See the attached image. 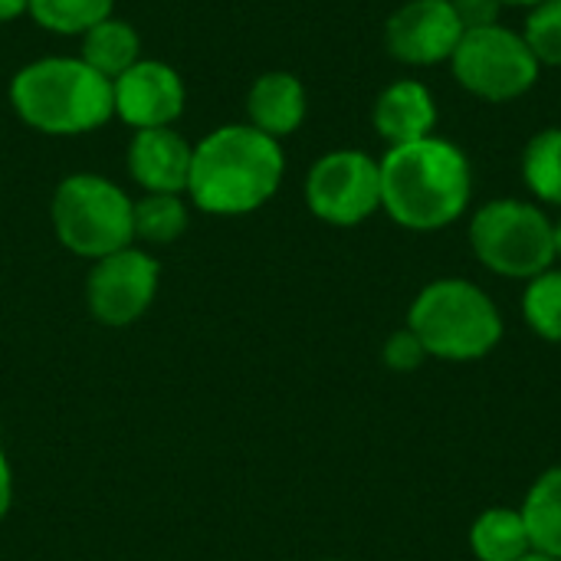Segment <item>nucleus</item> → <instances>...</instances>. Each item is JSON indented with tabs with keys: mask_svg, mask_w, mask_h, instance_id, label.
Masks as SVG:
<instances>
[{
	"mask_svg": "<svg viewBox=\"0 0 561 561\" xmlns=\"http://www.w3.org/2000/svg\"><path fill=\"white\" fill-rule=\"evenodd\" d=\"M473 171L447 138H421L388 148L381 158V207L408 230L450 227L470 204Z\"/></svg>",
	"mask_w": 561,
	"mask_h": 561,
	"instance_id": "f257e3e1",
	"label": "nucleus"
},
{
	"mask_svg": "<svg viewBox=\"0 0 561 561\" xmlns=\"http://www.w3.org/2000/svg\"><path fill=\"white\" fill-rule=\"evenodd\" d=\"M283 168L276 138L253 125H224L194 148L187 194L207 214H250L279 191Z\"/></svg>",
	"mask_w": 561,
	"mask_h": 561,
	"instance_id": "f03ea898",
	"label": "nucleus"
},
{
	"mask_svg": "<svg viewBox=\"0 0 561 561\" xmlns=\"http://www.w3.org/2000/svg\"><path fill=\"white\" fill-rule=\"evenodd\" d=\"M16 115L43 135H82L115 115L112 82L79 56H49L23 66L10 82Z\"/></svg>",
	"mask_w": 561,
	"mask_h": 561,
	"instance_id": "7ed1b4c3",
	"label": "nucleus"
},
{
	"mask_svg": "<svg viewBox=\"0 0 561 561\" xmlns=\"http://www.w3.org/2000/svg\"><path fill=\"white\" fill-rule=\"evenodd\" d=\"M408 329L434 358L477 362L500 345L503 316L480 286L467 279H437L414 299Z\"/></svg>",
	"mask_w": 561,
	"mask_h": 561,
	"instance_id": "20e7f679",
	"label": "nucleus"
},
{
	"mask_svg": "<svg viewBox=\"0 0 561 561\" xmlns=\"http://www.w3.org/2000/svg\"><path fill=\"white\" fill-rule=\"evenodd\" d=\"M131 207L118 184L99 174H72L53 194V227L69 253L102 260L131 247Z\"/></svg>",
	"mask_w": 561,
	"mask_h": 561,
	"instance_id": "39448f33",
	"label": "nucleus"
},
{
	"mask_svg": "<svg viewBox=\"0 0 561 561\" xmlns=\"http://www.w3.org/2000/svg\"><path fill=\"white\" fill-rule=\"evenodd\" d=\"M477 260L510 279H536L556 263L552 220L526 201H490L470 220Z\"/></svg>",
	"mask_w": 561,
	"mask_h": 561,
	"instance_id": "423d86ee",
	"label": "nucleus"
},
{
	"mask_svg": "<svg viewBox=\"0 0 561 561\" xmlns=\"http://www.w3.org/2000/svg\"><path fill=\"white\" fill-rule=\"evenodd\" d=\"M450 62L457 82L486 102H513L539 82V59L529 43L500 23L467 30Z\"/></svg>",
	"mask_w": 561,
	"mask_h": 561,
	"instance_id": "0eeeda50",
	"label": "nucleus"
},
{
	"mask_svg": "<svg viewBox=\"0 0 561 561\" xmlns=\"http://www.w3.org/2000/svg\"><path fill=\"white\" fill-rule=\"evenodd\" d=\"M309 210L335 227H355L381 207V161L342 148L322 154L306 178Z\"/></svg>",
	"mask_w": 561,
	"mask_h": 561,
	"instance_id": "6e6552de",
	"label": "nucleus"
},
{
	"mask_svg": "<svg viewBox=\"0 0 561 561\" xmlns=\"http://www.w3.org/2000/svg\"><path fill=\"white\" fill-rule=\"evenodd\" d=\"M85 293L102 325H131L158 293V263L131 247L108 253L95 260Z\"/></svg>",
	"mask_w": 561,
	"mask_h": 561,
	"instance_id": "1a4fd4ad",
	"label": "nucleus"
},
{
	"mask_svg": "<svg viewBox=\"0 0 561 561\" xmlns=\"http://www.w3.org/2000/svg\"><path fill=\"white\" fill-rule=\"evenodd\" d=\"M463 23L450 0H408L385 26V43L408 66H434L454 56Z\"/></svg>",
	"mask_w": 561,
	"mask_h": 561,
	"instance_id": "9d476101",
	"label": "nucleus"
},
{
	"mask_svg": "<svg viewBox=\"0 0 561 561\" xmlns=\"http://www.w3.org/2000/svg\"><path fill=\"white\" fill-rule=\"evenodd\" d=\"M115 115L131 128H171L184 112V82L178 69L158 59H138L112 79Z\"/></svg>",
	"mask_w": 561,
	"mask_h": 561,
	"instance_id": "9b49d317",
	"label": "nucleus"
},
{
	"mask_svg": "<svg viewBox=\"0 0 561 561\" xmlns=\"http://www.w3.org/2000/svg\"><path fill=\"white\" fill-rule=\"evenodd\" d=\"M191 158V141L174 128H141L128 145V171L148 194L187 191Z\"/></svg>",
	"mask_w": 561,
	"mask_h": 561,
	"instance_id": "f8f14e48",
	"label": "nucleus"
},
{
	"mask_svg": "<svg viewBox=\"0 0 561 561\" xmlns=\"http://www.w3.org/2000/svg\"><path fill=\"white\" fill-rule=\"evenodd\" d=\"M371 122H375V131L391 145H411V141H421V138H431L434 135V125H437V102L431 95V89L417 79H401V82H391L378 102H375V112H371Z\"/></svg>",
	"mask_w": 561,
	"mask_h": 561,
	"instance_id": "ddd939ff",
	"label": "nucleus"
},
{
	"mask_svg": "<svg viewBox=\"0 0 561 561\" xmlns=\"http://www.w3.org/2000/svg\"><path fill=\"white\" fill-rule=\"evenodd\" d=\"M250 125L270 138L293 135L306 118V89L293 72H266L247 95Z\"/></svg>",
	"mask_w": 561,
	"mask_h": 561,
	"instance_id": "4468645a",
	"label": "nucleus"
},
{
	"mask_svg": "<svg viewBox=\"0 0 561 561\" xmlns=\"http://www.w3.org/2000/svg\"><path fill=\"white\" fill-rule=\"evenodd\" d=\"M138 53H141V39L131 30V23L108 16V20H102L82 33V56L79 59L112 82L138 62Z\"/></svg>",
	"mask_w": 561,
	"mask_h": 561,
	"instance_id": "2eb2a0df",
	"label": "nucleus"
},
{
	"mask_svg": "<svg viewBox=\"0 0 561 561\" xmlns=\"http://www.w3.org/2000/svg\"><path fill=\"white\" fill-rule=\"evenodd\" d=\"M519 513H523L533 552L561 559V467L542 473L533 483Z\"/></svg>",
	"mask_w": 561,
	"mask_h": 561,
	"instance_id": "dca6fc26",
	"label": "nucleus"
},
{
	"mask_svg": "<svg viewBox=\"0 0 561 561\" xmlns=\"http://www.w3.org/2000/svg\"><path fill=\"white\" fill-rule=\"evenodd\" d=\"M470 546H473V556L480 561H519L533 552L523 513L519 510H506V506L486 510L473 523Z\"/></svg>",
	"mask_w": 561,
	"mask_h": 561,
	"instance_id": "f3484780",
	"label": "nucleus"
},
{
	"mask_svg": "<svg viewBox=\"0 0 561 561\" xmlns=\"http://www.w3.org/2000/svg\"><path fill=\"white\" fill-rule=\"evenodd\" d=\"M523 178L529 191L561 207V128H542L523 151Z\"/></svg>",
	"mask_w": 561,
	"mask_h": 561,
	"instance_id": "a211bd4d",
	"label": "nucleus"
},
{
	"mask_svg": "<svg viewBox=\"0 0 561 561\" xmlns=\"http://www.w3.org/2000/svg\"><path fill=\"white\" fill-rule=\"evenodd\" d=\"M112 3L115 0H30L26 10L43 30L62 33V36H79V33L92 30L95 23L108 20Z\"/></svg>",
	"mask_w": 561,
	"mask_h": 561,
	"instance_id": "6ab92c4d",
	"label": "nucleus"
},
{
	"mask_svg": "<svg viewBox=\"0 0 561 561\" xmlns=\"http://www.w3.org/2000/svg\"><path fill=\"white\" fill-rule=\"evenodd\" d=\"M135 237L148 243H171L187 230V207L181 194H145L131 207Z\"/></svg>",
	"mask_w": 561,
	"mask_h": 561,
	"instance_id": "aec40b11",
	"label": "nucleus"
},
{
	"mask_svg": "<svg viewBox=\"0 0 561 561\" xmlns=\"http://www.w3.org/2000/svg\"><path fill=\"white\" fill-rule=\"evenodd\" d=\"M523 316L536 335L561 342V270H546L529 279V289L523 296Z\"/></svg>",
	"mask_w": 561,
	"mask_h": 561,
	"instance_id": "412c9836",
	"label": "nucleus"
},
{
	"mask_svg": "<svg viewBox=\"0 0 561 561\" xmlns=\"http://www.w3.org/2000/svg\"><path fill=\"white\" fill-rule=\"evenodd\" d=\"M523 39L529 43L539 66H561V0H546L533 7Z\"/></svg>",
	"mask_w": 561,
	"mask_h": 561,
	"instance_id": "4be33fe9",
	"label": "nucleus"
},
{
	"mask_svg": "<svg viewBox=\"0 0 561 561\" xmlns=\"http://www.w3.org/2000/svg\"><path fill=\"white\" fill-rule=\"evenodd\" d=\"M424 358H427V352H424L421 339H417L411 329L394 332V335L388 339V345H385V362H388L391 368H398V371H411V368H417Z\"/></svg>",
	"mask_w": 561,
	"mask_h": 561,
	"instance_id": "5701e85b",
	"label": "nucleus"
},
{
	"mask_svg": "<svg viewBox=\"0 0 561 561\" xmlns=\"http://www.w3.org/2000/svg\"><path fill=\"white\" fill-rule=\"evenodd\" d=\"M460 23H463V33L467 30H483V26H493L500 23V10H503V0H450Z\"/></svg>",
	"mask_w": 561,
	"mask_h": 561,
	"instance_id": "b1692460",
	"label": "nucleus"
},
{
	"mask_svg": "<svg viewBox=\"0 0 561 561\" xmlns=\"http://www.w3.org/2000/svg\"><path fill=\"white\" fill-rule=\"evenodd\" d=\"M10 496H13V477H10V463H7V457L0 450V519L10 510Z\"/></svg>",
	"mask_w": 561,
	"mask_h": 561,
	"instance_id": "393cba45",
	"label": "nucleus"
},
{
	"mask_svg": "<svg viewBox=\"0 0 561 561\" xmlns=\"http://www.w3.org/2000/svg\"><path fill=\"white\" fill-rule=\"evenodd\" d=\"M26 3H30V0H0V23L16 20V16L26 10Z\"/></svg>",
	"mask_w": 561,
	"mask_h": 561,
	"instance_id": "a878e982",
	"label": "nucleus"
},
{
	"mask_svg": "<svg viewBox=\"0 0 561 561\" xmlns=\"http://www.w3.org/2000/svg\"><path fill=\"white\" fill-rule=\"evenodd\" d=\"M503 3H513V7H539L546 0H503Z\"/></svg>",
	"mask_w": 561,
	"mask_h": 561,
	"instance_id": "bb28decb",
	"label": "nucleus"
},
{
	"mask_svg": "<svg viewBox=\"0 0 561 561\" xmlns=\"http://www.w3.org/2000/svg\"><path fill=\"white\" fill-rule=\"evenodd\" d=\"M519 561H561V559H552V556H542V552H529L526 559Z\"/></svg>",
	"mask_w": 561,
	"mask_h": 561,
	"instance_id": "cd10ccee",
	"label": "nucleus"
},
{
	"mask_svg": "<svg viewBox=\"0 0 561 561\" xmlns=\"http://www.w3.org/2000/svg\"><path fill=\"white\" fill-rule=\"evenodd\" d=\"M552 230H556V256H561V220L552 224Z\"/></svg>",
	"mask_w": 561,
	"mask_h": 561,
	"instance_id": "c85d7f7f",
	"label": "nucleus"
},
{
	"mask_svg": "<svg viewBox=\"0 0 561 561\" xmlns=\"http://www.w3.org/2000/svg\"><path fill=\"white\" fill-rule=\"evenodd\" d=\"M332 561H339V559H332Z\"/></svg>",
	"mask_w": 561,
	"mask_h": 561,
	"instance_id": "c756f323",
	"label": "nucleus"
}]
</instances>
